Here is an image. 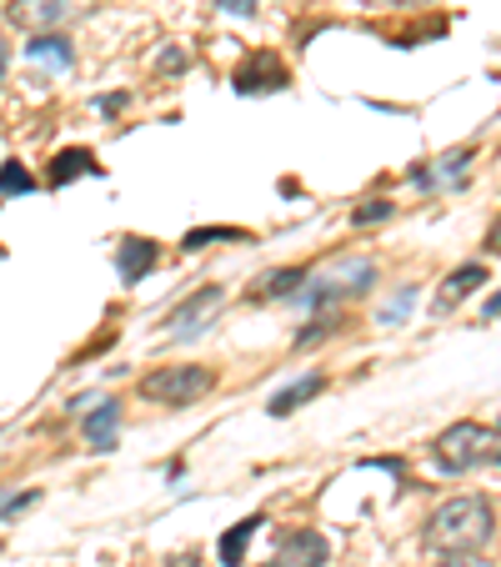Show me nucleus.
<instances>
[{"mask_svg": "<svg viewBox=\"0 0 501 567\" xmlns=\"http://www.w3.org/2000/svg\"><path fill=\"white\" fill-rule=\"evenodd\" d=\"M487 317H501V291H497V297L487 301Z\"/></svg>", "mask_w": 501, "mask_h": 567, "instance_id": "5701e85b", "label": "nucleus"}, {"mask_svg": "<svg viewBox=\"0 0 501 567\" xmlns=\"http://www.w3.org/2000/svg\"><path fill=\"white\" fill-rule=\"evenodd\" d=\"M487 281V267H477V261H467V267H457L447 281H441V291H437V311H451V307H461V301L471 297V291Z\"/></svg>", "mask_w": 501, "mask_h": 567, "instance_id": "9d476101", "label": "nucleus"}, {"mask_svg": "<svg viewBox=\"0 0 501 567\" xmlns=\"http://www.w3.org/2000/svg\"><path fill=\"white\" fill-rule=\"evenodd\" d=\"M321 386H326V382H321L316 372H311V377H301L296 386H281V392L271 396V417H286V412H296L301 402H306V396H316V392H321Z\"/></svg>", "mask_w": 501, "mask_h": 567, "instance_id": "ddd939ff", "label": "nucleus"}, {"mask_svg": "<svg viewBox=\"0 0 501 567\" xmlns=\"http://www.w3.org/2000/svg\"><path fill=\"white\" fill-rule=\"evenodd\" d=\"M6 61H11V55H6V45H0V81H6Z\"/></svg>", "mask_w": 501, "mask_h": 567, "instance_id": "b1692460", "label": "nucleus"}, {"mask_svg": "<svg viewBox=\"0 0 501 567\" xmlns=\"http://www.w3.org/2000/svg\"><path fill=\"white\" fill-rule=\"evenodd\" d=\"M267 523V517H246V523H236L231 533L221 537V563L226 567H241V557H246V547H251V537H257V527Z\"/></svg>", "mask_w": 501, "mask_h": 567, "instance_id": "f8f14e48", "label": "nucleus"}, {"mask_svg": "<svg viewBox=\"0 0 501 567\" xmlns=\"http://www.w3.org/2000/svg\"><path fill=\"white\" fill-rule=\"evenodd\" d=\"M116 427H121V402H101V408L86 412V422H81V432H86V442L96 452L116 447Z\"/></svg>", "mask_w": 501, "mask_h": 567, "instance_id": "9b49d317", "label": "nucleus"}, {"mask_svg": "<svg viewBox=\"0 0 501 567\" xmlns=\"http://www.w3.org/2000/svg\"><path fill=\"white\" fill-rule=\"evenodd\" d=\"M221 287H206V291H196L186 307H176L171 311V332L176 337H196L201 327H211V317H216V307H221Z\"/></svg>", "mask_w": 501, "mask_h": 567, "instance_id": "0eeeda50", "label": "nucleus"}, {"mask_svg": "<svg viewBox=\"0 0 501 567\" xmlns=\"http://www.w3.org/2000/svg\"><path fill=\"white\" fill-rule=\"evenodd\" d=\"M306 281V271L301 267H286V271H271L267 277V287H261V297H291V291Z\"/></svg>", "mask_w": 501, "mask_h": 567, "instance_id": "6ab92c4d", "label": "nucleus"}, {"mask_svg": "<svg viewBox=\"0 0 501 567\" xmlns=\"http://www.w3.org/2000/svg\"><path fill=\"white\" fill-rule=\"evenodd\" d=\"M31 61H51V65H71V41L65 35H55V31H45V35H35L31 45Z\"/></svg>", "mask_w": 501, "mask_h": 567, "instance_id": "2eb2a0df", "label": "nucleus"}, {"mask_svg": "<svg viewBox=\"0 0 501 567\" xmlns=\"http://www.w3.org/2000/svg\"><path fill=\"white\" fill-rule=\"evenodd\" d=\"M382 216H392V202H372V206H362V212H356V221H382Z\"/></svg>", "mask_w": 501, "mask_h": 567, "instance_id": "aec40b11", "label": "nucleus"}, {"mask_svg": "<svg viewBox=\"0 0 501 567\" xmlns=\"http://www.w3.org/2000/svg\"><path fill=\"white\" fill-rule=\"evenodd\" d=\"M75 172H101L96 161H91V151H61L55 166H51V186H65Z\"/></svg>", "mask_w": 501, "mask_h": 567, "instance_id": "dca6fc26", "label": "nucleus"}, {"mask_svg": "<svg viewBox=\"0 0 501 567\" xmlns=\"http://www.w3.org/2000/svg\"><path fill=\"white\" fill-rule=\"evenodd\" d=\"M376 277L372 261H342V267H331L316 277V287H311V301H336V297H356V291H366Z\"/></svg>", "mask_w": 501, "mask_h": 567, "instance_id": "39448f33", "label": "nucleus"}, {"mask_svg": "<svg viewBox=\"0 0 501 567\" xmlns=\"http://www.w3.org/2000/svg\"><path fill=\"white\" fill-rule=\"evenodd\" d=\"M467 151H451V156H441L437 166H431V172H416V182L421 186H457L461 176H467Z\"/></svg>", "mask_w": 501, "mask_h": 567, "instance_id": "4468645a", "label": "nucleus"}, {"mask_svg": "<svg viewBox=\"0 0 501 567\" xmlns=\"http://www.w3.org/2000/svg\"><path fill=\"white\" fill-rule=\"evenodd\" d=\"M216 386V372L211 367H160V372H146L140 377V396L146 402H160V408H191V402H201L206 392Z\"/></svg>", "mask_w": 501, "mask_h": 567, "instance_id": "f03ea898", "label": "nucleus"}, {"mask_svg": "<svg viewBox=\"0 0 501 567\" xmlns=\"http://www.w3.org/2000/svg\"><path fill=\"white\" fill-rule=\"evenodd\" d=\"M116 267H121V281H140L156 267V241H146V236H121Z\"/></svg>", "mask_w": 501, "mask_h": 567, "instance_id": "1a4fd4ad", "label": "nucleus"}, {"mask_svg": "<svg viewBox=\"0 0 501 567\" xmlns=\"http://www.w3.org/2000/svg\"><path fill=\"white\" fill-rule=\"evenodd\" d=\"M441 567H491V563H487L481 553H457V557H447Z\"/></svg>", "mask_w": 501, "mask_h": 567, "instance_id": "4be33fe9", "label": "nucleus"}, {"mask_svg": "<svg viewBox=\"0 0 501 567\" xmlns=\"http://www.w3.org/2000/svg\"><path fill=\"white\" fill-rule=\"evenodd\" d=\"M326 557H331V547H326V537L321 533H286L276 543V567H326Z\"/></svg>", "mask_w": 501, "mask_h": 567, "instance_id": "423d86ee", "label": "nucleus"}, {"mask_svg": "<svg viewBox=\"0 0 501 567\" xmlns=\"http://www.w3.org/2000/svg\"><path fill=\"white\" fill-rule=\"evenodd\" d=\"M286 86V65L276 61V55H257V61H246L241 71H236V91H281Z\"/></svg>", "mask_w": 501, "mask_h": 567, "instance_id": "6e6552de", "label": "nucleus"}, {"mask_svg": "<svg viewBox=\"0 0 501 567\" xmlns=\"http://www.w3.org/2000/svg\"><path fill=\"white\" fill-rule=\"evenodd\" d=\"M81 11H86V0H11V6H6V21L31 35H45V31H61V25Z\"/></svg>", "mask_w": 501, "mask_h": 567, "instance_id": "20e7f679", "label": "nucleus"}, {"mask_svg": "<svg viewBox=\"0 0 501 567\" xmlns=\"http://www.w3.org/2000/svg\"><path fill=\"white\" fill-rule=\"evenodd\" d=\"M487 437H491V432L481 427V422H451V427L437 437V447H431V452H437V462L447 472H471L481 457H487Z\"/></svg>", "mask_w": 501, "mask_h": 567, "instance_id": "7ed1b4c3", "label": "nucleus"}, {"mask_svg": "<svg viewBox=\"0 0 501 567\" xmlns=\"http://www.w3.org/2000/svg\"><path fill=\"white\" fill-rule=\"evenodd\" d=\"M221 11H231V16H257V6L261 0H216Z\"/></svg>", "mask_w": 501, "mask_h": 567, "instance_id": "412c9836", "label": "nucleus"}, {"mask_svg": "<svg viewBox=\"0 0 501 567\" xmlns=\"http://www.w3.org/2000/svg\"><path fill=\"white\" fill-rule=\"evenodd\" d=\"M216 241H251L246 231H236V226H196V231H186V247H216Z\"/></svg>", "mask_w": 501, "mask_h": 567, "instance_id": "f3484780", "label": "nucleus"}, {"mask_svg": "<svg viewBox=\"0 0 501 567\" xmlns=\"http://www.w3.org/2000/svg\"><path fill=\"white\" fill-rule=\"evenodd\" d=\"M35 186V176L25 172L21 161H6V166H0V196H25Z\"/></svg>", "mask_w": 501, "mask_h": 567, "instance_id": "a211bd4d", "label": "nucleus"}, {"mask_svg": "<svg viewBox=\"0 0 501 567\" xmlns=\"http://www.w3.org/2000/svg\"><path fill=\"white\" fill-rule=\"evenodd\" d=\"M491 533H497V523H491V503L487 497H451V503H441L437 513H431L427 523V547L431 553H481V547L491 543Z\"/></svg>", "mask_w": 501, "mask_h": 567, "instance_id": "f257e3e1", "label": "nucleus"}]
</instances>
